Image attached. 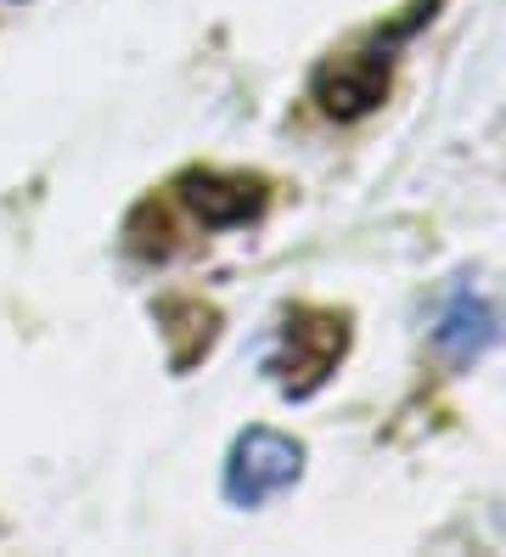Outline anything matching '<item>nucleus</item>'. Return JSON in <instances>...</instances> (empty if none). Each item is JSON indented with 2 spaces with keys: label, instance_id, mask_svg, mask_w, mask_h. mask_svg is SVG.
Here are the masks:
<instances>
[{
  "label": "nucleus",
  "instance_id": "nucleus-4",
  "mask_svg": "<svg viewBox=\"0 0 506 557\" xmlns=\"http://www.w3.org/2000/svg\"><path fill=\"white\" fill-rule=\"evenodd\" d=\"M383 90H388V46L378 51H349V57H337L326 62V69L316 74V96H321V108L332 119H360L383 102Z\"/></svg>",
  "mask_w": 506,
  "mask_h": 557
},
{
  "label": "nucleus",
  "instance_id": "nucleus-3",
  "mask_svg": "<svg viewBox=\"0 0 506 557\" xmlns=\"http://www.w3.org/2000/svg\"><path fill=\"white\" fill-rule=\"evenodd\" d=\"M181 203L209 225V232H225V225H248L264 209V181L254 175H220V170H192L175 181Z\"/></svg>",
  "mask_w": 506,
  "mask_h": 557
},
{
  "label": "nucleus",
  "instance_id": "nucleus-1",
  "mask_svg": "<svg viewBox=\"0 0 506 557\" xmlns=\"http://www.w3.org/2000/svg\"><path fill=\"white\" fill-rule=\"evenodd\" d=\"M349 349V326L332 310H293L276 333V349H270V377L282 383V395H316L326 383V372L344 360Z\"/></svg>",
  "mask_w": 506,
  "mask_h": 557
},
{
  "label": "nucleus",
  "instance_id": "nucleus-2",
  "mask_svg": "<svg viewBox=\"0 0 506 557\" xmlns=\"http://www.w3.org/2000/svg\"><path fill=\"white\" fill-rule=\"evenodd\" d=\"M304 473V450L276 429H248L225 456V496L236 507H264L270 496L293 490Z\"/></svg>",
  "mask_w": 506,
  "mask_h": 557
},
{
  "label": "nucleus",
  "instance_id": "nucleus-5",
  "mask_svg": "<svg viewBox=\"0 0 506 557\" xmlns=\"http://www.w3.org/2000/svg\"><path fill=\"white\" fill-rule=\"evenodd\" d=\"M501 310L484 299V293H472V287H456L445 305H439V321H433V344L445 349L456 367H467V360H479L484 349L501 344Z\"/></svg>",
  "mask_w": 506,
  "mask_h": 557
}]
</instances>
